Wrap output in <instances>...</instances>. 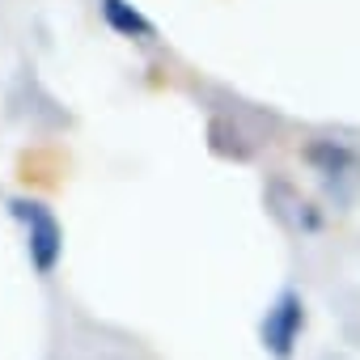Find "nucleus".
<instances>
[{
  "instance_id": "f257e3e1",
  "label": "nucleus",
  "mask_w": 360,
  "mask_h": 360,
  "mask_svg": "<svg viewBox=\"0 0 360 360\" xmlns=\"http://www.w3.org/2000/svg\"><path fill=\"white\" fill-rule=\"evenodd\" d=\"M9 212L26 225V255H30L34 271L51 276L60 267V255H64V229H60L56 212L39 200H9Z\"/></svg>"
},
{
  "instance_id": "f03ea898",
  "label": "nucleus",
  "mask_w": 360,
  "mask_h": 360,
  "mask_svg": "<svg viewBox=\"0 0 360 360\" xmlns=\"http://www.w3.org/2000/svg\"><path fill=\"white\" fill-rule=\"evenodd\" d=\"M301 326H305V301H301V292L297 288H280L276 301L267 305L263 322H259V339H263L267 356L271 360H292Z\"/></svg>"
},
{
  "instance_id": "7ed1b4c3",
  "label": "nucleus",
  "mask_w": 360,
  "mask_h": 360,
  "mask_svg": "<svg viewBox=\"0 0 360 360\" xmlns=\"http://www.w3.org/2000/svg\"><path fill=\"white\" fill-rule=\"evenodd\" d=\"M305 161L326 178V183H339L343 174H360V153L352 148V144H343V140H314L309 148H305Z\"/></svg>"
},
{
  "instance_id": "20e7f679",
  "label": "nucleus",
  "mask_w": 360,
  "mask_h": 360,
  "mask_svg": "<svg viewBox=\"0 0 360 360\" xmlns=\"http://www.w3.org/2000/svg\"><path fill=\"white\" fill-rule=\"evenodd\" d=\"M98 9H102V22L123 39H153L157 34V26L131 5V0H98Z\"/></svg>"
}]
</instances>
